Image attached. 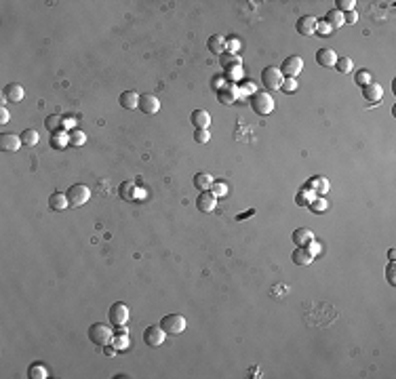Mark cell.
Returning a JSON list of instances; mask_svg holds the SVG:
<instances>
[{
    "label": "cell",
    "mask_w": 396,
    "mask_h": 379,
    "mask_svg": "<svg viewBox=\"0 0 396 379\" xmlns=\"http://www.w3.org/2000/svg\"><path fill=\"white\" fill-rule=\"evenodd\" d=\"M302 70H304V59L299 55L287 57L283 61V66H280V72H283L285 78H297L299 74H302Z\"/></svg>",
    "instance_id": "52a82bcc"
},
{
    "label": "cell",
    "mask_w": 396,
    "mask_h": 379,
    "mask_svg": "<svg viewBox=\"0 0 396 379\" xmlns=\"http://www.w3.org/2000/svg\"><path fill=\"white\" fill-rule=\"evenodd\" d=\"M331 32H333V30L329 28V23L324 21V19H322V21L318 19V28H316V34H322V36H327V34H331Z\"/></svg>",
    "instance_id": "60d3db41"
},
{
    "label": "cell",
    "mask_w": 396,
    "mask_h": 379,
    "mask_svg": "<svg viewBox=\"0 0 396 379\" xmlns=\"http://www.w3.org/2000/svg\"><path fill=\"white\" fill-rule=\"evenodd\" d=\"M363 97L369 103H377L384 99V89L377 82H369L367 86H363Z\"/></svg>",
    "instance_id": "ac0fdd59"
},
{
    "label": "cell",
    "mask_w": 396,
    "mask_h": 379,
    "mask_svg": "<svg viewBox=\"0 0 396 379\" xmlns=\"http://www.w3.org/2000/svg\"><path fill=\"white\" fill-rule=\"evenodd\" d=\"M2 97H4L6 101H11V103H19V101H23L25 91H23V86H21L19 82H11V84L4 86Z\"/></svg>",
    "instance_id": "4fadbf2b"
},
{
    "label": "cell",
    "mask_w": 396,
    "mask_h": 379,
    "mask_svg": "<svg viewBox=\"0 0 396 379\" xmlns=\"http://www.w3.org/2000/svg\"><path fill=\"white\" fill-rule=\"evenodd\" d=\"M324 21L329 23L331 30H339L341 25H346L344 23V13H339L337 8H331V11L327 13V17H324Z\"/></svg>",
    "instance_id": "83f0119b"
},
{
    "label": "cell",
    "mask_w": 396,
    "mask_h": 379,
    "mask_svg": "<svg viewBox=\"0 0 396 379\" xmlns=\"http://www.w3.org/2000/svg\"><path fill=\"white\" fill-rule=\"evenodd\" d=\"M312 198H314V194L310 192V190H308V188H304L302 192H299L297 194V198H295V202H297V205H310V202H312Z\"/></svg>",
    "instance_id": "8d00e7d4"
},
{
    "label": "cell",
    "mask_w": 396,
    "mask_h": 379,
    "mask_svg": "<svg viewBox=\"0 0 396 379\" xmlns=\"http://www.w3.org/2000/svg\"><path fill=\"white\" fill-rule=\"evenodd\" d=\"M335 8L339 13L356 11V0H335Z\"/></svg>",
    "instance_id": "e575fe53"
},
{
    "label": "cell",
    "mask_w": 396,
    "mask_h": 379,
    "mask_svg": "<svg viewBox=\"0 0 396 379\" xmlns=\"http://www.w3.org/2000/svg\"><path fill=\"white\" fill-rule=\"evenodd\" d=\"M236 99H238V89L234 84L226 82L222 89H217V101L222 105H234Z\"/></svg>",
    "instance_id": "30bf717a"
},
{
    "label": "cell",
    "mask_w": 396,
    "mask_h": 379,
    "mask_svg": "<svg viewBox=\"0 0 396 379\" xmlns=\"http://www.w3.org/2000/svg\"><path fill=\"white\" fill-rule=\"evenodd\" d=\"M209 139H211L209 129H196V131H194V142H196V144H207Z\"/></svg>",
    "instance_id": "ab89813d"
},
{
    "label": "cell",
    "mask_w": 396,
    "mask_h": 379,
    "mask_svg": "<svg viewBox=\"0 0 396 379\" xmlns=\"http://www.w3.org/2000/svg\"><path fill=\"white\" fill-rule=\"evenodd\" d=\"M105 354H108V356H114V354H116V348H105Z\"/></svg>",
    "instance_id": "f907efd6"
},
{
    "label": "cell",
    "mask_w": 396,
    "mask_h": 379,
    "mask_svg": "<svg viewBox=\"0 0 396 379\" xmlns=\"http://www.w3.org/2000/svg\"><path fill=\"white\" fill-rule=\"evenodd\" d=\"M337 61V53L333 49H318L316 51V64L322 68H333Z\"/></svg>",
    "instance_id": "2e32d148"
},
{
    "label": "cell",
    "mask_w": 396,
    "mask_h": 379,
    "mask_svg": "<svg viewBox=\"0 0 396 379\" xmlns=\"http://www.w3.org/2000/svg\"><path fill=\"white\" fill-rule=\"evenodd\" d=\"M8 118H11V114H8V110L2 105V108H0V125H6Z\"/></svg>",
    "instance_id": "f6af8a7d"
},
{
    "label": "cell",
    "mask_w": 396,
    "mask_h": 379,
    "mask_svg": "<svg viewBox=\"0 0 396 379\" xmlns=\"http://www.w3.org/2000/svg\"><path fill=\"white\" fill-rule=\"evenodd\" d=\"M45 127H47V131H51V133H57V131L64 129V118H61L59 114H51V116L45 118Z\"/></svg>",
    "instance_id": "f1b7e54d"
},
{
    "label": "cell",
    "mask_w": 396,
    "mask_h": 379,
    "mask_svg": "<svg viewBox=\"0 0 396 379\" xmlns=\"http://www.w3.org/2000/svg\"><path fill=\"white\" fill-rule=\"evenodd\" d=\"M253 215H255V209H249V211H244V213L236 215V222H242V219H247V217H253Z\"/></svg>",
    "instance_id": "7dc6e473"
},
{
    "label": "cell",
    "mask_w": 396,
    "mask_h": 379,
    "mask_svg": "<svg viewBox=\"0 0 396 379\" xmlns=\"http://www.w3.org/2000/svg\"><path fill=\"white\" fill-rule=\"evenodd\" d=\"M21 137L19 135H13V133H2L0 135V150L2 152H17L21 148Z\"/></svg>",
    "instance_id": "5bb4252c"
},
{
    "label": "cell",
    "mask_w": 396,
    "mask_h": 379,
    "mask_svg": "<svg viewBox=\"0 0 396 379\" xmlns=\"http://www.w3.org/2000/svg\"><path fill=\"white\" fill-rule=\"evenodd\" d=\"M354 82L358 86H367L369 82H373L371 80V72H369V70H358V72L354 74Z\"/></svg>",
    "instance_id": "d590c367"
},
{
    "label": "cell",
    "mask_w": 396,
    "mask_h": 379,
    "mask_svg": "<svg viewBox=\"0 0 396 379\" xmlns=\"http://www.w3.org/2000/svg\"><path fill=\"white\" fill-rule=\"evenodd\" d=\"M297 89H299V86H297V78H285V80H283V86H280V91H285V93H289V95L295 93Z\"/></svg>",
    "instance_id": "74e56055"
},
{
    "label": "cell",
    "mask_w": 396,
    "mask_h": 379,
    "mask_svg": "<svg viewBox=\"0 0 396 379\" xmlns=\"http://www.w3.org/2000/svg\"><path fill=\"white\" fill-rule=\"evenodd\" d=\"M66 194H68V200H70V209L82 207L91 198V190H89V186H84V183H74Z\"/></svg>",
    "instance_id": "7a4b0ae2"
},
{
    "label": "cell",
    "mask_w": 396,
    "mask_h": 379,
    "mask_svg": "<svg viewBox=\"0 0 396 379\" xmlns=\"http://www.w3.org/2000/svg\"><path fill=\"white\" fill-rule=\"evenodd\" d=\"M190 122L194 125V129H209L211 125V114L207 110H194L190 116Z\"/></svg>",
    "instance_id": "ffe728a7"
},
{
    "label": "cell",
    "mask_w": 396,
    "mask_h": 379,
    "mask_svg": "<svg viewBox=\"0 0 396 379\" xmlns=\"http://www.w3.org/2000/svg\"><path fill=\"white\" fill-rule=\"evenodd\" d=\"M196 207L198 211H202V213H213L215 207H217V196L213 192H200L198 198H196Z\"/></svg>",
    "instance_id": "7c38bea8"
},
{
    "label": "cell",
    "mask_w": 396,
    "mask_h": 379,
    "mask_svg": "<svg viewBox=\"0 0 396 379\" xmlns=\"http://www.w3.org/2000/svg\"><path fill=\"white\" fill-rule=\"evenodd\" d=\"M108 318H110V324H114V327H125L131 318V310L122 302H116V303H112Z\"/></svg>",
    "instance_id": "8992f818"
},
{
    "label": "cell",
    "mask_w": 396,
    "mask_h": 379,
    "mask_svg": "<svg viewBox=\"0 0 396 379\" xmlns=\"http://www.w3.org/2000/svg\"><path fill=\"white\" fill-rule=\"evenodd\" d=\"M186 318L181 314H166L164 318L160 320V327L164 329L166 335H179L186 331Z\"/></svg>",
    "instance_id": "5b68a950"
},
{
    "label": "cell",
    "mask_w": 396,
    "mask_h": 379,
    "mask_svg": "<svg viewBox=\"0 0 396 379\" xmlns=\"http://www.w3.org/2000/svg\"><path fill=\"white\" fill-rule=\"evenodd\" d=\"M112 337H114V331L108 327V324H101V322L91 324L89 339L95 343V346H108V343H112Z\"/></svg>",
    "instance_id": "277c9868"
},
{
    "label": "cell",
    "mask_w": 396,
    "mask_h": 379,
    "mask_svg": "<svg viewBox=\"0 0 396 379\" xmlns=\"http://www.w3.org/2000/svg\"><path fill=\"white\" fill-rule=\"evenodd\" d=\"M306 188L310 190L314 196H324V194L329 192V181L324 177H312L310 181L306 183Z\"/></svg>",
    "instance_id": "d6986e66"
},
{
    "label": "cell",
    "mask_w": 396,
    "mask_h": 379,
    "mask_svg": "<svg viewBox=\"0 0 396 379\" xmlns=\"http://www.w3.org/2000/svg\"><path fill=\"white\" fill-rule=\"evenodd\" d=\"M283 80H285V76H283V72H280V68H276V66H268L261 72V82L268 91H280Z\"/></svg>",
    "instance_id": "3957f363"
},
{
    "label": "cell",
    "mask_w": 396,
    "mask_h": 379,
    "mask_svg": "<svg viewBox=\"0 0 396 379\" xmlns=\"http://www.w3.org/2000/svg\"><path fill=\"white\" fill-rule=\"evenodd\" d=\"M316 255L308 249V246H297V249L293 251V263L295 266H310V263L314 261Z\"/></svg>",
    "instance_id": "e0dca14e"
},
{
    "label": "cell",
    "mask_w": 396,
    "mask_h": 379,
    "mask_svg": "<svg viewBox=\"0 0 396 379\" xmlns=\"http://www.w3.org/2000/svg\"><path fill=\"white\" fill-rule=\"evenodd\" d=\"M238 47H240V42L238 40H226V49L228 51H230V53H234V55H236V51H238Z\"/></svg>",
    "instance_id": "7bdbcfd3"
},
{
    "label": "cell",
    "mask_w": 396,
    "mask_h": 379,
    "mask_svg": "<svg viewBox=\"0 0 396 379\" xmlns=\"http://www.w3.org/2000/svg\"><path fill=\"white\" fill-rule=\"evenodd\" d=\"M49 144H51V148H53V150H64V148H68V146H70V133H66L64 129L57 131V133H51Z\"/></svg>",
    "instance_id": "7402d4cb"
},
{
    "label": "cell",
    "mask_w": 396,
    "mask_h": 379,
    "mask_svg": "<svg viewBox=\"0 0 396 379\" xmlns=\"http://www.w3.org/2000/svg\"><path fill=\"white\" fill-rule=\"evenodd\" d=\"M19 137H21L23 146H36V144H38V139H40V135H38V131H36V129H25Z\"/></svg>",
    "instance_id": "f546056e"
},
{
    "label": "cell",
    "mask_w": 396,
    "mask_h": 379,
    "mask_svg": "<svg viewBox=\"0 0 396 379\" xmlns=\"http://www.w3.org/2000/svg\"><path fill=\"white\" fill-rule=\"evenodd\" d=\"M28 375L32 379H45V377H49V371H47V367H42V365H32L28 369Z\"/></svg>",
    "instance_id": "d6a6232c"
},
{
    "label": "cell",
    "mask_w": 396,
    "mask_h": 379,
    "mask_svg": "<svg viewBox=\"0 0 396 379\" xmlns=\"http://www.w3.org/2000/svg\"><path fill=\"white\" fill-rule=\"evenodd\" d=\"M316 28H318V19L314 15H304L299 17V21L295 23V30L302 34V36H314Z\"/></svg>",
    "instance_id": "ba28073f"
},
{
    "label": "cell",
    "mask_w": 396,
    "mask_h": 379,
    "mask_svg": "<svg viewBox=\"0 0 396 379\" xmlns=\"http://www.w3.org/2000/svg\"><path fill=\"white\" fill-rule=\"evenodd\" d=\"M386 274H388V283L394 287V285H396V270H394V261H390V266H388V270H386Z\"/></svg>",
    "instance_id": "b9f144b4"
},
{
    "label": "cell",
    "mask_w": 396,
    "mask_h": 379,
    "mask_svg": "<svg viewBox=\"0 0 396 379\" xmlns=\"http://www.w3.org/2000/svg\"><path fill=\"white\" fill-rule=\"evenodd\" d=\"M388 257H390V261H394V257H396V253H394V249H390V251H388Z\"/></svg>",
    "instance_id": "816d5d0a"
},
{
    "label": "cell",
    "mask_w": 396,
    "mask_h": 379,
    "mask_svg": "<svg viewBox=\"0 0 396 379\" xmlns=\"http://www.w3.org/2000/svg\"><path fill=\"white\" fill-rule=\"evenodd\" d=\"M314 240V234L308 230V227H297V230L293 232V242L297 246H308Z\"/></svg>",
    "instance_id": "d4e9b609"
},
{
    "label": "cell",
    "mask_w": 396,
    "mask_h": 379,
    "mask_svg": "<svg viewBox=\"0 0 396 379\" xmlns=\"http://www.w3.org/2000/svg\"><path fill=\"white\" fill-rule=\"evenodd\" d=\"M207 49L213 53V55H224L226 53V38L219 36V34H213V36L207 40Z\"/></svg>",
    "instance_id": "603a6c76"
},
{
    "label": "cell",
    "mask_w": 396,
    "mask_h": 379,
    "mask_svg": "<svg viewBox=\"0 0 396 379\" xmlns=\"http://www.w3.org/2000/svg\"><path fill=\"white\" fill-rule=\"evenodd\" d=\"M164 329L162 327H158V324H154V327H148L146 331H144V341L148 343L150 348H158V346H162L164 343Z\"/></svg>",
    "instance_id": "9c48e42d"
},
{
    "label": "cell",
    "mask_w": 396,
    "mask_h": 379,
    "mask_svg": "<svg viewBox=\"0 0 396 379\" xmlns=\"http://www.w3.org/2000/svg\"><path fill=\"white\" fill-rule=\"evenodd\" d=\"M49 209L55 211V213H61V211L70 209L68 194H64V192H53L51 196H49Z\"/></svg>",
    "instance_id": "9a60e30c"
},
{
    "label": "cell",
    "mask_w": 396,
    "mask_h": 379,
    "mask_svg": "<svg viewBox=\"0 0 396 379\" xmlns=\"http://www.w3.org/2000/svg\"><path fill=\"white\" fill-rule=\"evenodd\" d=\"M118 103L125 110H135V108H139V95L135 91H125V93H120Z\"/></svg>",
    "instance_id": "44dd1931"
},
{
    "label": "cell",
    "mask_w": 396,
    "mask_h": 379,
    "mask_svg": "<svg viewBox=\"0 0 396 379\" xmlns=\"http://www.w3.org/2000/svg\"><path fill=\"white\" fill-rule=\"evenodd\" d=\"M219 64H222L224 70H232V68H240L242 59H240V55H234V53H224V55L219 57Z\"/></svg>",
    "instance_id": "4316f807"
},
{
    "label": "cell",
    "mask_w": 396,
    "mask_h": 379,
    "mask_svg": "<svg viewBox=\"0 0 396 379\" xmlns=\"http://www.w3.org/2000/svg\"><path fill=\"white\" fill-rule=\"evenodd\" d=\"M251 108L255 114H259V116H268V114L274 112V99H272V95L268 91H257L255 95H251Z\"/></svg>",
    "instance_id": "6da1fadb"
},
{
    "label": "cell",
    "mask_w": 396,
    "mask_h": 379,
    "mask_svg": "<svg viewBox=\"0 0 396 379\" xmlns=\"http://www.w3.org/2000/svg\"><path fill=\"white\" fill-rule=\"evenodd\" d=\"M356 21H358V13L356 11L344 13V23H356Z\"/></svg>",
    "instance_id": "ee69618b"
},
{
    "label": "cell",
    "mask_w": 396,
    "mask_h": 379,
    "mask_svg": "<svg viewBox=\"0 0 396 379\" xmlns=\"http://www.w3.org/2000/svg\"><path fill=\"white\" fill-rule=\"evenodd\" d=\"M211 190H213V194L217 198H224V196H228V190H230V188H228V183H224V181H215Z\"/></svg>",
    "instance_id": "f35d334b"
},
{
    "label": "cell",
    "mask_w": 396,
    "mask_h": 379,
    "mask_svg": "<svg viewBox=\"0 0 396 379\" xmlns=\"http://www.w3.org/2000/svg\"><path fill=\"white\" fill-rule=\"evenodd\" d=\"M112 343H114V348H125V346H127V339L120 337V339H114Z\"/></svg>",
    "instance_id": "681fc988"
},
{
    "label": "cell",
    "mask_w": 396,
    "mask_h": 379,
    "mask_svg": "<svg viewBox=\"0 0 396 379\" xmlns=\"http://www.w3.org/2000/svg\"><path fill=\"white\" fill-rule=\"evenodd\" d=\"M118 194H120V198L125 202H131V200L137 198V186L133 181H122L118 186Z\"/></svg>",
    "instance_id": "cb8c5ba5"
},
{
    "label": "cell",
    "mask_w": 396,
    "mask_h": 379,
    "mask_svg": "<svg viewBox=\"0 0 396 379\" xmlns=\"http://www.w3.org/2000/svg\"><path fill=\"white\" fill-rule=\"evenodd\" d=\"M335 68H337V72H341V74H350L352 70H354V64H352L350 57L341 55V57H337V61H335Z\"/></svg>",
    "instance_id": "4dcf8cb0"
},
{
    "label": "cell",
    "mask_w": 396,
    "mask_h": 379,
    "mask_svg": "<svg viewBox=\"0 0 396 379\" xmlns=\"http://www.w3.org/2000/svg\"><path fill=\"white\" fill-rule=\"evenodd\" d=\"M228 76H230V78H240L242 76V70L240 68H232V70H228Z\"/></svg>",
    "instance_id": "c3c4849f"
},
{
    "label": "cell",
    "mask_w": 396,
    "mask_h": 379,
    "mask_svg": "<svg viewBox=\"0 0 396 379\" xmlns=\"http://www.w3.org/2000/svg\"><path fill=\"white\" fill-rule=\"evenodd\" d=\"M84 142H86V135L82 133V131L74 129L72 133H70V146H74V148H80V146H84Z\"/></svg>",
    "instance_id": "836d02e7"
},
{
    "label": "cell",
    "mask_w": 396,
    "mask_h": 379,
    "mask_svg": "<svg viewBox=\"0 0 396 379\" xmlns=\"http://www.w3.org/2000/svg\"><path fill=\"white\" fill-rule=\"evenodd\" d=\"M139 110H142L144 114H148V116H152V114H156L158 110H160V99L152 93H146V95L139 97Z\"/></svg>",
    "instance_id": "8fae6325"
},
{
    "label": "cell",
    "mask_w": 396,
    "mask_h": 379,
    "mask_svg": "<svg viewBox=\"0 0 396 379\" xmlns=\"http://www.w3.org/2000/svg\"><path fill=\"white\" fill-rule=\"evenodd\" d=\"M213 183H215V179L211 177L209 173H198V175H194V186H196V190H200V192H209L211 188H213Z\"/></svg>",
    "instance_id": "484cf974"
},
{
    "label": "cell",
    "mask_w": 396,
    "mask_h": 379,
    "mask_svg": "<svg viewBox=\"0 0 396 379\" xmlns=\"http://www.w3.org/2000/svg\"><path fill=\"white\" fill-rule=\"evenodd\" d=\"M242 89H244V93H251V95H255V93H257V91H255V89H257V86H255V82H244L242 84Z\"/></svg>",
    "instance_id": "bcb514c9"
},
{
    "label": "cell",
    "mask_w": 396,
    "mask_h": 379,
    "mask_svg": "<svg viewBox=\"0 0 396 379\" xmlns=\"http://www.w3.org/2000/svg\"><path fill=\"white\" fill-rule=\"evenodd\" d=\"M308 207H310L312 213H324L329 205H327V200H324L322 196H314V198H312V202H310Z\"/></svg>",
    "instance_id": "1f68e13d"
}]
</instances>
